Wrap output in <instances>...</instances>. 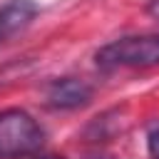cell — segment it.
I'll use <instances>...</instances> for the list:
<instances>
[{"label": "cell", "mask_w": 159, "mask_h": 159, "mask_svg": "<svg viewBox=\"0 0 159 159\" xmlns=\"http://www.w3.org/2000/svg\"><path fill=\"white\" fill-rule=\"evenodd\" d=\"M147 149L152 159H159V124H154L147 134Z\"/></svg>", "instance_id": "obj_5"}, {"label": "cell", "mask_w": 159, "mask_h": 159, "mask_svg": "<svg viewBox=\"0 0 159 159\" xmlns=\"http://www.w3.org/2000/svg\"><path fill=\"white\" fill-rule=\"evenodd\" d=\"M42 159H65V157H42Z\"/></svg>", "instance_id": "obj_7"}, {"label": "cell", "mask_w": 159, "mask_h": 159, "mask_svg": "<svg viewBox=\"0 0 159 159\" xmlns=\"http://www.w3.org/2000/svg\"><path fill=\"white\" fill-rule=\"evenodd\" d=\"M45 144V129L25 109L0 112V159H20L40 152Z\"/></svg>", "instance_id": "obj_1"}, {"label": "cell", "mask_w": 159, "mask_h": 159, "mask_svg": "<svg viewBox=\"0 0 159 159\" xmlns=\"http://www.w3.org/2000/svg\"><path fill=\"white\" fill-rule=\"evenodd\" d=\"M147 12L159 22V0H149V5H147Z\"/></svg>", "instance_id": "obj_6"}, {"label": "cell", "mask_w": 159, "mask_h": 159, "mask_svg": "<svg viewBox=\"0 0 159 159\" xmlns=\"http://www.w3.org/2000/svg\"><path fill=\"white\" fill-rule=\"evenodd\" d=\"M97 65L104 70L114 67H152L159 65V32L127 35L107 42L94 55Z\"/></svg>", "instance_id": "obj_2"}, {"label": "cell", "mask_w": 159, "mask_h": 159, "mask_svg": "<svg viewBox=\"0 0 159 159\" xmlns=\"http://www.w3.org/2000/svg\"><path fill=\"white\" fill-rule=\"evenodd\" d=\"M37 15V5L32 0H10L0 7V42L22 32Z\"/></svg>", "instance_id": "obj_4"}, {"label": "cell", "mask_w": 159, "mask_h": 159, "mask_svg": "<svg viewBox=\"0 0 159 159\" xmlns=\"http://www.w3.org/2000/svg\"><path fill=\"white\" fill-rule=\"evenodd\" d=\"M92 94H94V89L89 82L77 80V77H62L47 87L45 99L55 109H80L92 102Z\"/></svg>", "instance_id": "obj_3"}]
</instances>
